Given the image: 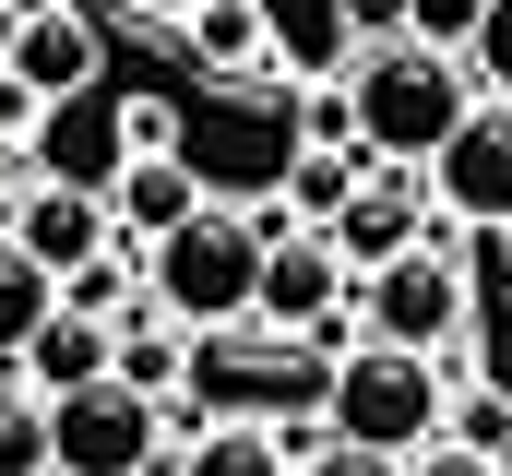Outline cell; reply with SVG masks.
Segmentation results:
<instances>
[{"instance_id": "2e32d148", "label": "cell", "mask_w": 512, "mask_h": 476, "mask_svg": "<svg viewBox=\"0 0 512 476\" xmlns=\"http://www.w3.org/2000/svg\"><path fill=\"white\" fill-rule=\"evenodd\" d=\"M0 476H48V393L0 381Z\"/></svg>"}, {"instance_id": "9c48e42d", "label": "cell", "mask_w": 512, "mask_h": 476, "mask_svg": "<svg viewBox=\"0 0 512 476\" xmlns=\"http://www.w3.org/2000/svg\"><path fill=\"white\" fill-rule=\"evenodd\" d=\"M108 238H120L108 227V191H84V179H24V191H12V250H24L48 286H60L72 262H96Z\"/></svg>"}, {"instance_id": "5bb4252c", "label": "cell", "mask_w": 512, "mask_h": 476, "mask_svg": "<svg viewBox=\"0 0 512 476\" xmlns=\"http://www.w3.org/2000/svg\"><path fill=\"white\" fill-rule=\"evenodd\" d=\"M167 476H286V441H274L262 417H191Z\"/></svg>"}, {"instance_id": "5b68a950", "label": "cell", "mask_w": 512, "mask_h": 476, "mask_svg": "<svg viewBox=\"0 0 512 476\" xmlns=\"http://www.w3.org/2000/svg\"><path fill=\"white\" fill-rule=\"evenodd\" d=\"M155 453H167V393L120 369L48 393V476H155Z\"/></svg>"}, {"instance_id": "d6986e66", "label": "cell", "mask_w": 512, "mask_h": 476, "mask_svg": "<svg viewBox=\"0 0 512 476\" xmlns=\"http://www.w3.org/2000/svg\"><path fill=\"white\" fill-rule=\"evenodd\" d=\"M465 72H477V96H512V0L477 12V36H465Z\"/></svg>"}, {"instance_id": "e0dca14e", "label": "cell", "mask_w": 512, "mask_h": 476, "mask_svg": "<svg viewBox=\"0 0 512 476\" xmlns=\"http://www.w3.org/2000/svg\"><path fill=\"white\" fill-rule=\"evenodd\" d=\"M441 429H453L465 453H489V465H512V393H489V381H453Z\"/></svg>"}, {"instance_id": "9a60e30c", "label": "cell", "mask_w": 512, "mask_h": 476, "mask_svg": "<svg viewBox=\"0 0 512 476\" xmlns=\"http://www.w3.org/2000/svg\"><path fill=\"white\" fill-rule=\"evenodd\" d=\"M131 298H143V238H108L96 262L60 274V310H84V322H120Z\"/></svg>"}, {"instance_id": "277c9868", "label": "cell", "mask_w": 512, "mask_h": 476, "mask_svg": "<svg viewBox=\"0 0 512 476\" xmlns=\"http://www.w3.org/2000/svg\"><path fill=\"white\" fill-rule=\"evenodd\" d=\"M441 405H453V369H441V357L382 346V334H346V346H334V381H322V429H334V441L417 453V441H441Z\"/></svg>"}, {"instance_id": "7a4b0ae2", "label": "cell", "mask_w": 512, "mask_h": 476, "mask_svg": "<svg viewBox=\"0 0 512 476\" xmlns=\"http://www.w3.org/2000/svg\"><path fill=\"white\" fill-rule=\"evenodd\" d=\"M358 334L417 346V357H441L453 381H477V274H465V227L453 215H429L417 250H393V262L358 274Z\"/></svg>"}, {"instance_id": "d4e9b609", "label": "cell", "mask_w": 512, "mask_h": 476, "mask_svg": "<svg viewBox=\"0 0 512 476\" xmlns=\"http://www.w3.org/2000/svg\"><path fill=\"white\" fill-rule=\"evenodd\" d=\"M489 238H501V250H512V227H489Z\"/></svg>"}, {"instance_id": "603a6c76", "label": "cell", "mask_w": 512, "mask_h": 476, "mask_svg": "<svg viewBox=\"0 0 512 476\" xmlns=\"http://www.w3.org/2000/svg\"><path fill=\"white\" fill-rule=\"evenodd\" d=\"M334 24H346V48H382V36H405V0H334Z\"/></svg>"}, {"instance_id": "ffe728a7", "label": "cell", "mask_w": 512, "mask_h": 476, "mask_svg": "<svg viewBox=\"0 0 512 476\" xmlns=\"http://www.w3.org/2000/svg\"><path fill=\"white\" fill-rule=\"evenodd\" d=\"M477 12H489V0H405V36H429V48H453V60H465Z\"/></svg>"}, {"instance_id": "ba28073f", "label": "cell", "mask_w": 512, "mask_h": 476, "mask_svg": "<svg viewBox=\"0 0 512 476\" xmlns=\"http://www.w3.org/2000/svg\"><path fill=\"white\" fill-rule=\"evenodd\" d=\"M96 72H108V36H96L72 0H36V12L12 24V48H0V84H24L36 108H72V96H96Z\"/></svg>"}, {"instance_id": "7c38bea8", "label": "cell", "mask_w": 512, "mask_h": 476, "mask_svg": "<svg viewBox=\"0 0 512 476\" xmlns=\"http://www.w3.org/2000/svg\"><path fill=\"white\" fill-rule=\"evenodd\" d=\"M179 48H191L203 84H251V72H274V12L262 0H191L179 12Z\"/></svg>"}, {"instance_id": "52a82bcc", "label": "cell", "mask_w": 512, "mask_h": 476, "mask_svg": "<svg viewBox=\"0 0 512 476\" xmlns=\"http://www.w3.org/2000/svg\"><path fill=\"white\" fill-rule=\"evenodd\" d=\"M417 179H429V215H453V227H512V96H477V108L441 131V155H429Z\"/></svg>"}, {"instance_id": "cb8c5ba5", "label": "cell", "mask_w": 512, "mask_h": 476, "mask_svg": "<svg viewBox=\"0 0 512 476\" xmlns=\"http://www.w3.org/2000/svg\"><path fill=\"white\" fill-rule=\"evenodd\" d=\"M131 24H179V12H191V0H120Z\"/></svg>"}, {"instance_id": "6da1fadb", "label": "cell", "mask_w": 512, "mask_h": 476, "mask_svg": "<svg viewBox=\"0 0 512 476\" xmlns=\"http://www.w3.org/2000/svg\"><path fill=\"white\" fill-rule=\"evenodd\" d=\"M298 215L286 203H203L179 215L167 238H143V298L179 322V334H215V322H251V286H262V238H286Z\"/></svg>"}, {"instance_id": "4fadbf2b", "label": "cell", "mask_w": 512, "mask_h": 476, "mask_svg": "<svg viewBox=\"0 0 512 476\" xmlns=\"http://www.w3.org/2000/svg\"><path fill=\"white\" fill-rule=\"evenodd\" d=\"M108 369V322H84V310H60L48 298V322L12 346V381H36V393H72V381H96Z\"/></svg>"}, {"instance_id": "ac0fdd59", "label": "cell", "mask_w": 512, "mask_h": 476, "mask_svg": "<svg viewBox=\"0 0 512 476\" xmlns=\"http://www.w3.org/2000/svg\"><path fill=\"white\" fill-rule=\"evenodd\" d=\"M48 298H60V286H48V274H36V262L0 238V357H12L24 334H36V322H48Z\"/></svg>"}, {"instance_id": "8992f818", "label": "cell", "mask_w": 512, "mask_h": 476, "mask_svg": "<svg viewBox=\"0 0 512 476\" xmlns=\"http://www.w3.org/2000/svg\"><path fill=\"white\" fill-rule=\"evenodd\" d=\"M346 310H358V274H346V250L322 227L262 238V286H251L262 334H322V346H346Z\"/></svg>"}, {"instance_id": "8fae6325", "label": "cell", "mask_w": 512, "mask_h": 476, "mask_svg": "<svg viewBox=\"0 0 512 476\" xmlns=\"http://www.w3.org/2000/svg\"><path fill=\"white\" fill-rule=\"evenodd\" d=\"M203 203H215V179H203L179 143H155V155H120V167H108V227H120V238H167L179 215H203Z\"/></svg>"}, {"instance_id": "7402d4cb", "label": "cell", "mask_w": 512, "mask_h": 476, "mask_svg": "<svg viewBox=\"0 0 512 476\" xmlns=\"http://www.w3.org/2000/svg\"><path fill=\"white\" fill-rule=\"evenodd\" d=\"M405 476H512V465H489V453H465V441L441 429V441H417V453H405Z\"/></svg>"}, {"instance_id": "3957f363", "label": "cell", "mask_w": 512, "mask_h": 476, "mask_svg": "<svg viewBox=\"0 0 512 476\" xmlns=\"http://www.w3.org/2000/svg\"><path fill=\"white\" fill-rule=\"evenodd\" d=\"M465 108H477V72L453 48H429V36H382V48L346 60V119H358V143L382 167H429Z\"/></svg>"}, {"instance_id": "30bf717a", "label": "cell", "mask_w": 512, "mask_h": 476, "mask_svg": "<svg viewBox=\"0 0 512 476\" xmlns=\"http://www.w3.org/2000/svg\"><path fill=\"white\" fill-rule=\"evenodd\" d=\"M322 238L346 250V274H370V262H393V250H417V238H429V179H417V167H370V179L322 215Z\"/></svg>"}, {"instance_id": "44dd1931", "label": "cell", "mask_w": 512, "mask_h": 476, "mask_svg": "<svg viewBox=\"0 0 512 476\" xmlns=\"http://www.w3.org/2000/svg\"><path fill=\"white\" fill-rule=\"evenodd\" d=\"M286 476H405V453H370V441H322V453H298Z\"/></svg>"}]
</instances>
